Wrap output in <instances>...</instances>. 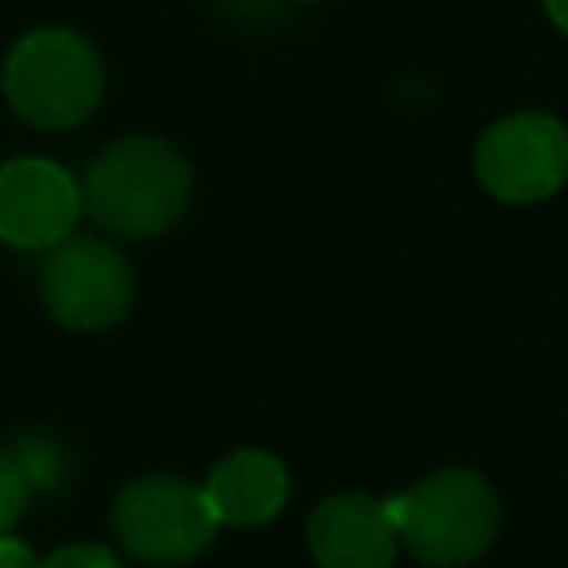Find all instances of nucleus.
I'll use <instances>...</instances> for the list:
<instances>
[{"mask_svg": "<svg viewBox=\"0 0 568 568\" xmlns=\"http://www.w3.org/2000/svg\"><path fill=\"white\" fill-rule=\"evenodd\" d=\"M27 501H31V484H27V475L18 470L13 453H0V537L13 532V524H18L22 510H27Z\"/></svg>", "mask_w": 568, "mask_h": 568, "instance_id": "11", "label": "nucleus"}, {"mask_svg": "<svg viewBox=\"0 0 568 568\" xmlns=\"http://www.w3.org/2000/svg\"><path fill=\"white\" fill-rule=\"evenodd\" d=\"M226 9H235L240 18H266L275 9V0H222Z\"/></svg>", "mask_w": 568, "mask_h": 568, "instance_id": "14", "label": "nucleus"}, {"mask_svg": "<svg viewBox=\"0 0 568 568\" xmlns=\"http://www.w3.org/2000/svg\"><path fill=\"white\" fill-rule=\"evenodd\" d=\"M204 497L217 524L253 528L275 519L288 501V470L280 457L262 448H240L213 466V475L204 479Z\"/></svg>", "mask_w": 568, "mask_h": 568, "instance_id": "9", "label": "nucleus"}, {"mask_svg": "<svg viewBox=\"0 0 568 568\" xmlns=\"http://www.w3.org/2000/svg\"><path fill=\"white\" fill-rule=\"evenodd\" d=\"M80 200L102 231L124 240H151L182 222L191 204V164L164 138H115L84 169Z\"/></svg>", "mask_w": 568, "mask_h": 568, "instance_id": "1", "label": "nucleus"}, {"mask_svg": "<svg viewBox=\"0 0 568 568\" xmlns=\"http://www.w3.org/2000/svg\"><path fill=\"white\" fill-rule=\"evenodd\" d=\"M111 528L120 546L146 564H186L209 550L217 519L204 488L178 475H142L120 488L111 506Z\"/></svg>", "mask_w": 568, "mask_h": 568, "instance_id": "5", "label": "nucleus"}, {"mask_svg": "<svg viewBox=\"0 0 568 568\" xmlns=\"http://www.w3.org/2000/svg\"><path fill=\"white\" fill-rule=\"evenodd\" d=\"M9 453H13L18 470L27 475L31 493H44V488H53L62 479V448L49 435H22Z\"/></svg>", "mask_w": 568, "mask_h": 568, "instance_id": "10", "label": "nucleus"}, {"mask_svg": "<svg viewBox=\"0 0 568 568\" xmlns=\"http://www.w3.org/2000/svg\"><path fill=\"white\" fill-rule=\"evenodd\" d=\"M40 568H124L106 546H62L49 559H40Z\"/></svg>", "mask_w": 568, "mask_h": 568, "instance_id": "12", "label": "nucleus"}, {"mask_svg": "<svg viewBox=\"0 0 568 568\" xmlns=\"http://www.w3.org/2000/svg\"><path fill=\"white\" fill-rule=\"evenodd\" d=\"M80 213V182L62 164L44 155L0 164V240L9 248H53L75 231Z\"/></svg>", "mask_w": 568, "mask_h": 568, "instance_id": "7", "label": "nucleus"}, {"mask_svg": "<svg viewBox=\"0 0 568 568\" xmlns=\"http://www.w3.org/2000/svg\"><path fill=\"white\" fill-rule=\"evenodd\" d=\"M0 568H40L36 564V555H31V546L27 541H18V537H0Z\"/></svg>", "mask_w": 568, "mask_h": 568, "instance_id": "13", "label": "nucleus"}, {"mask_svg": "<svg viewBox=\"0 0 568 568\" xmlns=\"http://www.w3.org/2000/svg\"><path fill=\"white\" fill-rule=\"evenodd\" d=\"M546 13H550V22L568 36V0H546Z\"/></svg>", "mask_w": 568, "mask_h": 568, "instance_id": "15", "label": "nucleus"}, {"mask_svg": "<svg viewBox=\"0 0 568 568\" xmlns=\"http://www.w3.org/2000/svg\"><path fill=\"white\" fill-rule=\"evenodd\" d=\"M475 173L488 195L506 204H537L568 178V129L546 111H515L479 138Z\"/></svg>", "mask_w": 568, "mask_h": 568, "instance_id": "6", "label": "nucleus"}, {"mask_svg": "<svg viewBox=\"0 0 568 568\" xmlns=\"http://www.w3.org/2000/svg\"><path fill=\"white\" fill-rule=\"evenodd\" d=\"M40 302L71 333L115 328L133 306V266L115 244L71 231L40 257Z\"/></svg>", "mask_w": 568, "mask_h": 568, "instance_id": "4", "label": "nucleus"}, {"mask_svg": "<svg viewBox=\"0 0 568 568\" xmlns=\"http://www.w3.org/2000/svg\"><path fill=\"white\" fill-rule=\"evenodd\" d=\"M306 541L324 568H390L399 550V532L386 501L368 493H337L320 501L311 510Z\"/></svg>", "mask_w": 568, "mask_h": 568, "instance_id": "8", "label": "nucleus"}, {"mask_svg": "<svg viewBox=\"0 0 568 568\" xmlns=\"http://www.w3.org/2000/svg\"><path fill=\"white\" fill-rule=\"evenodd\" d=\"M297 4H315V0H297Z\"/></svg>", "mask_w": 568, "mask_h": 568, "instance_id": "16", "label": "nucleus"}, {"mask_svg": "<svg viewBox=\"0 0 568 568\" xmlns=\"http://www.w3.org/2000/svg\"><path fill=\"white\" fill-rule=\"evenodd\" d=\"M399 541L435 568H457L479 559L501 524V501L493 493V484L479 470H435L426 479H417L408 493L386 501Z\"/></svg>", "mask_w": 568, "mask_h": 568, "instance_id": "3", "label": "nucleus"}, {"mask_svg": "<svg viewBox=\"0 0 568 568\" xmlns=\"http://www.w3.org/2000/svg\"><path fill=\"white\" fill-rule=\"evenodd\" d=\"M9 106L36 129H75L102 102V58L71 27H36L27 31L0 71Z\"/></svg>", "mask_w": 568, "mask_h": 568, "instance_id": "2", "label": "nucleus"}]
</instances>
